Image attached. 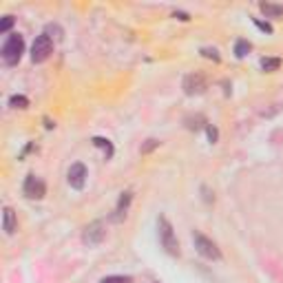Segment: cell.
<instances>
[{
    "label": "cell",
    "instance_id": "obj_1",
    "mask_svg": "<svg viewBox=\"0 0 283 283\" xmlns=\"http://www.w3.org/2000/svg\"><path fill=\"white\" fill-rule=\"evenodd\" d=\"M22 53H24V38L20 33H11L4 40L2 51H0L2 62L7 66H16L20 62V58H22Z\"/></svg>",
    "mask_w": 283,
    "mask_h": 283
},
{
    "label": "cell",
    "instance_id": "obj_2",
    "mask_svg": "<svg viewBox=\"0 0 283 283\" xmlns=\"http://www.w3.org/2000/svg\"><path fill=\"white\" fill-rule=\"evenodd\" d=\"M157 228H159V241H162V248L168 252V255L177 257L179 255V241L175 237V230L171 226V221L166 217H159L157 219Z\"/></svg>",
    "mask_w": 283,
    "mask_h": 283
},
{
    "label": "cell",
    "instance_id": "obj_3",
    "mask_svg": "<svg viewBox=\"0 0 283 283\" xmlns=\"http://www.w3.org/2000/svg\"><path fill=\"white\" fill-rule=\"evenodd\" d=\"M51 53H53V42H51V38L47 33L38 35V38L33 40V47H31V60L35 64H42L51 58Z\"/></svg>",
    "mask_w": 283,
    "mask_h": 283
},
{
    "label": "cell",
    "instance_id": "obj_4",
    "mask_svg": "<svg viewBox=\"0 0 283 283\" xmlns=\"http://www.w3.org/2000/svg\"><path fill=\"white\" fill-rule=\"evenodd\" d=\"M193 241H195V248L202 257L206 259H213V261H219L221 259V252L217 248V244H215L213 239H208L206 235L202 233H193Z\"/></svg>",
    "mask_w": 283,
    "mask_h": 283
},
{
    "label": "cell",
    "instance_id": "obj_5",
    "mask_svg": "<svg viewBox=\"0 0 283 283\" xmlns=\"http://www.w3.org/2000/svg\"><path fill=\"white\" fill-rule=\"evenodd\" d=\"M104 237H106L104 221H93V224H89L84 228V233H82V241H84L86 246H100L102 241H104Z\"/></svg>",
    "mask_w": 283,
    "mask_h": 283
},
{
    "label": "cell",
    "instance_id": "obj_6",
    "mask_svg": "<svg viewBox=\"0 0 283 283\" xmlns=\"http://www.w3.org/2000/svg\"><path fill=\"white\" fill-rule=\"evenodd\" d=\"M184 93L186 95H202L206 89H208V82L202 73H188L184 78Z\"/></svg>",
    "mask_w": 283,
    "mask_h": 283
},
{
    "label": "cell",
    "instance_id": "obj_7",
    "mask_svg": "<svg viewBox=\"0 0 283 283\" xmlns=\"http://www.w3.org/2000/svg\"><path fill=\"white\" fill-rule=\"evenodd\" d=\"M22 190L29 199H42L44 195H47L44 182L40 177H35V175H27V179H24V184H22Z\"/></svg>",
    "mask_w": 283,
    "mask_h": 283
},
{
    "label": "cell",
    "instance_id": "obj_8",
    "mask_svg": "<svg viewBox=\"0 0 283 283\" xmlns=\"http://www.w3.org/2000/svg\"><path fill=\"white\" fill-rule=\"evenodd\" d=\"M86 177H89V173H86V166L82 162H75L71 164L69 173H66V179H69V186L75 188V190H82L86 184Z\"/></svg>",
    "mask_w": 283,
    "mask_h": 283
},
{
    "label": "cell",
    "instance_id": "obj_9",
    "mask_svg": "<svg viewBox=\"0 0 283 283\" xmlns=\"http://www.w3.org/2000/svg\"><path fill=\"white\" fill-rule=\"evenodd\" d=\"M2 230L7 235H13L18 230V219H16V213H13V208H4L2 210Z\"/></svg>",
    "mask_w": 283,
    "mask_h": 283
},
{
    "label": "cell",
    "instance_id": "obj_10",
    "mask_svg": "<svg viewBox=\"0 0 283 283\" xmlns=\"http://www.w3.org/2000/svg\"><path fill=\"white\" fill-rule=\"evenodd\" d=\"M131 199H133V193H122V197H120V202H117L115 206V215H113V221H122L126 217V210H128V204H131Z\"/></svg>",
    "mask_w": 283,
    "mask_h": 283
},
{
    "label": "cell",
    "instance_id": "obj_11",
    "mask_svg": "<svg viewBox=\"0 0 283 283\" xmlns=\"http://www.w3.org/2000/svg\"><path fill=\"white\" fill-rule=\"evenodd\" d=\"M259 9L266 13L268 18H283V7L279 4H270V2H261Z\"/></svg>",
    "mask_w": 283,
    "mask_h": 283
},
{
    "label": "cell",
    "instance_id": "obj_12",
    "mask_svg": "<svg viewBox=\"0 0 283 283\" xmlns=\"http://www.w3.org/2000/svg\"><path fill=\"white\" fill-rule=\"evenodd\" d=\"M93 144L106 153V157H113V144L109 140H104V137H93Z\"/></svg>",
    "mask_w": 283,
    "mask_h": 283
},
{
    "label": "cell",
    "instance_id": "obj_13",
    "mask_svg": "<svg viewBox=\"0 0 283 283\" xmlns=\"http://www.w3.org/2000/svg\"><path fill=\"white\" fill-rule=\"evenodd\" d=\"M248 51H250L248 40H237V44H235V55H237V58H246Z\"/></svg>",
    "mask_w": 283,
    "mask_h": 283
},
{
    "label": "cell",
    "instance_id": "obj_14",
    "mask_svg": "<svg viewBox=\"0 0 283 283\" xmlns=\"http://www.w3.org/2000/svg\"><path fill=\"white\" fill-rule=\"evenodd\" d=\"M279 66H281L279 58H264V60H261V69L268 71V73H270V71H277Z\"/></svg>",
    "mask_w": 283,
    "mask_h": 283
},
{
    "label": "cell",
    "instance_id": "obj_15",
    "mask_svg": "<svg viewBox=\"0 0 283 283\" xmlns=\"http://www.w3.org/2000/svg\"><path fill=\"white\" fill-rule=\"evenodd\" d=\"M9 104L13 106V109H27L29 106V100L24 95H13L11 100H9Z\"/></svg>",
    "mask_w": 283,
    "mask_h": 283
},
{
    "label": "cell",
    "instance_id": "obj_16",
    "mask_svg": "<svg viewBox=\"0 0 283 283\" xmlns=\"http://www.w3.org/2000/svg\"><path fill=\"white\" fill-rule=\"evenodd\" d=\"M100 283H133L131 277H120V275H113V277H104Z\"/></svg>",
    "mask_w": 283,
    "mask_h": 283
},
{
    "label": "cell",
    "instance_id": "obj_17",
    "mask_svg": "<svg viewBox=\"0 0 283 283\" xmlns=\"http://www.w3.org/2000/svg\"><path fill=\"white\" fill-rule=\"evenodd\" d=\"M11 27H13V16H4L2 22H0V33H7Z\"/></svg>",
    "mask_w": 283,
    "mask_h": 283
},
{
    "label": "cell",
    "instance_id": "obj_18",
    "mask_svg": "<svg viewBox=\"0 0 283 283\" xmlns=\"http://www.w3.org/2000/svg\"><path fill=\"white\" fill-rule=\"evenodd\" d=\"M202 55H204V58L215 60V62H219V53H217V49H208V47H204V49H202Z\"/></svg>",
    "mask_w": 283,
    "mask_h": 283
},
{
    "label": "cell",
    "instance_id": "obj_19",
    "mask_svg": "<svg viewBox=\"0 0 283 283\" xmlns=\"http://www.w3.org/2000/svg\"><path fill=\"white\" fill-rule=\"evenodd\" d=\"M157 146H159V142H157V140H148V142H146V146L142 148V153H151L153 148H157Z\"/></svg>",
    "mask_w": 283,
    "mask_h": 283
},
{
    "label": "cell",
    "instance_id": "obj_20",
    "mask_svg": "<svg viewBox=\"0 0 283 283\" xmlns=\"http://www.w3.org/2000/svg\"><path fill=\"white\" fill-rule=\"evenodd\" d=\"M255 24H257V27L261 29V31H266V33H272V27H270V24H268V22H261V20H255Z\"/></svg>",
    "mask_w": 283,
    "mask_h": 283
},
{
    "label": "cell",
    "instance_id": "obj_21",
    "mask_svg": "<svg viewBox=\"0 0 283 283\" xmlns=\"http://www.w3.org/2000/svg\"><path fill=\"white\" fill-rule=\"evenodd\" d=\"M206 131H208L210 142H217V128H215V126H208V128H206Z\"/></svg>",
    "mask_w": 283,
    "mask_h": 283
},
{
    "label": "cell",
    "instance_id": "obj_22",
    "mask_svg": "<svg viewBox=\"0 0 283 283\" xmlns=\"http://www.w3.org/2000/svg\"><path fill=\"white\" fill-rule=\"evenodd\" d=\"M175 18H179V20H190V16H188V13H182V11H175Z\"/></svg>",
    "mask_w": 283,
    "mask_h": 283
}]
</instances>
